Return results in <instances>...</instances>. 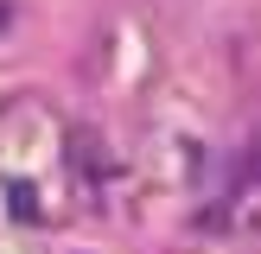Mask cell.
Listing matches in <instances>:
<instances>
[{"label": "cell", "mask_w": 261, "mask_h": 254, "mask_svg": "<svg viewBox=\"0 0 261 254\" xmlns=\"http://www.w3.org/2000/svg\"><path fill=\"white\" fill-rule=\"evenodd\" d=\"M7 19H13V13H7V7H0V25H7Z\"/></svg>", "instance_id": "obj_2"}, {"label": "cell", "mask_w": 261, "mask_h": 254, "mask_svg": "<svg viewBox=\"0 0 261 254\" xmlns=\"http://www.w3.org/2000/svg\"><path fill=\"white\" fill-rule=\"evenodd\" d=\"M13 210H19L25 223H32V216H38V203H32V184H13Z\"/></svg>", "instance_id": "obj_1"}]
</instances>
